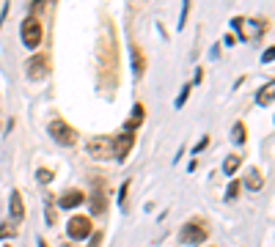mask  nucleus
<instances>
[{
    "mask_svg": "<svg viewBox=\"0 0 275 247\" xmlns=\"http://www.w3.org/2000/svg\"><path fill=\"white\" fill-rule=\"evenodd\" d=\"M22 44L28 50H36L42 44V22H39V17H28L22 22Z\"/></svg>",
    "mask_w": 275,
    "mask_h": 247,
    "instance_id": "nucleus-1",
    "label": "nucleus"
},
{
    "mask_svg": "<svg viewBox=\"0 0 275 247\" xmlns=\"http://www.w3.org/2000/svg\"><path fill=\"white\" fill-rule=\"evenodd\" d=\"M47 132H50V138L55 140L58 146H72L74 140H77V132H74L66 121H52Z\"/></svg>",
    "mask_w": 275,
    "mask_h": 247,
    "instance_id": "nucleus-2",
    "label": "nucleus"
},
{
    "mask_svg": "<svg viewBox=\"0 0 275 247\" xmlns=\"http://www.w3.org/2000/svg\"><path fill=\"white\" fill-rule=\"evenodd\" d=\"M88 157H94V160H110L113 157V140L105 138V135L91 138L88 140Z\"/></svg>",
    "mask_w": 275,
    "mask_h": 247,
    "instance_id": "nucleus-3",
    "label": "nucleus"
},
{
    "mask_svg": "<svg viewBox=\"0 0 275 247\" xmlns=\"http://www.w3.org/2000/svg\"><path fill=\"white\" fill-rule=\"evenodd\" d=\"M179 236H182V242H187V244H201L204 239H207V225H201L198 220H193L182 228Z\"/></svg>",
    "mask_w": 275,
    "mask_h": 247,
    "instance_id": "nucleus-4",
    "label": "nucleus"
},
{
    "mask_svg": "<svg viewBox=\"0 0 275 247\" xmlns=\"http://www.w3.org/2000/svg\"><path fill=\"white\" fill-rule=\"evenodd\" d=\"M66 231H69V236H72V239H85L91 233V217H85V214L72 217L69 225H66Z\"/></svg>",
    "mask_w": 275,
    "mask_h": 247,
    "instance_id": "nucleus-5",
    "label": "nucleus"
},
{
    "mask_svg": "<svg viewBox=\"0 0 275 247\" xmlns=\"http://www.w3.org/2000/svg\"><path fill=\"white\" fill-rule=\"evenodd\" d=\"M132 143H135V135H132V132H121L119 138L113 140V154L119 157V160H127V154L132 151Z\"/></svg>",
    "mask_w": 275,
    "mask_h": 247,
    "instance_id": "nucleus-6",
    "label": "nucleus"
},
{
    "mask_svg": "<svg viewBox=\"0 0 275 247\" xmlns=\"http://www.w3.org/2000/svg\"><path fill=\"white\" fill-rule=\"evenodd\" d=\"M47 72H50V66H47V55H33L31 61H28V77L31 80H42Z\"/></svg>",
    "mask_w": 275,
    "mask_h": 247,
    "instance_id": "nucleus-7",
    "label": "nucleus"
},
{
    "mask_svg": "<svg viewBox=\"0 0 275 247\" xmlns=\"http://www.w3.org/2000/svg\"><path fill=\"white\" fill-rule=\"evenodd\" d=\"M9 211H11V220H14V222L25 220V203H22V195H20V190H14V192H11Z\"/></svg>",
    "mask_w": 275,
    "mask_h": 247,
    "instance_id": "nucleus-8",
    "label": "nucleus"
},
{
    "mask_svg": "<svg viewBox=\"0 0 275 247\" xmlns=\"http://www.w3.org/2000/svg\"><path fill=\"white\" fill-rule=\"evenodd\" d=\"M85 198H83V192L80 190H69V192H63L61 198H58V203L63 206V209H74V206H80Z\"/></svg>",
    "mask_w": 275,
    "mask_h": 247,
    "instance_id": "nucleus-9",
    "label": "nucleus"
},
{
    "mask_svg": "<svg viewBox=\"0 0 275 247\" xmlns=\"http://www.w3.org/2000/svg\"><path fill=\"white\" fill-rule=\"evenodd\" d=\"M245 184H248V190H261V187H264V176L256 168H248L245 170Z\"/></svg>",
    "mask_w": 275,
    "mask_h": 247,
    "instance_id": "nucleus-10",
    "label": "nucleus"
},
{
    "mask_svg": "<svg viewBox=\"0 0 275 247\" xmlns=\"http://www.w3.org/2000/svg\"><path fill=\"white\" fill-rule=\"evenodd\" d=\"M272 93H275V88H272V82H267L264 88H261L259 93H256V102L261 104V107H270L272 104Z\"/></svg>",
    "mask_w": 275,
    "mask_h": 247,
    "instance_id": "nucleus-11",
    "label": "nucleus"
},
{
    "mask_svg": "<svg viewBox=\"0 0 275 247\" xmlns=\"http://www.w3.org/2000/svg\"><path fill=\"white\" fill-rule=\"evenodd\" d=\"M239 165H242V157H239V154H229V157H226V162H223V173L226 176H234Z\"/></svg>",
    "mask_w": 275,
    "mask_h": 247,
    "instance_id": "nucleus-12",
    "label": "nucleus"
},
{
    "mask_svg": "<svg viewBox=\"0 0 275 247\" xmlns=\"http://www.w3.org/2000/svg\"><path fill=\"white\" fill-rule=\"evenodd\" d=\"M91 211H94V214H102V211H105V198H102V192H94V195H91Z\"/></svg>",
    "mask_w": 275,
    "mask_h": 247,
    "instance_id": "nucleus-13",
    "label": "nucleus"
},
{
    "mask_svg": "<svg viewBox=\"0 0 275 247\" xmlns=\"http://www.w3.org/2000/svg\"><path fill=\"white\" fill-rule=\"evenodd\" d=\"M132 58H135V74H143V66H146V58H143V52L138 50L135 44H132Z\"/></svg>",
    "mask_w": 275,
    "mask_h": 247,
    "instance_id": "nucleus-14",
    "label": "nucleus"
},
{
    "mask_svg": "<svg viewBox=\"0 0 275 247\" xmlns=\"http://www.w3.org/2000/svg\"><path fill=\"white\" fill-rule=\"evenodd\" d=\"M245 138H248V132H245V124H234V132H231V140L234 143H245Z\"/></svg>",
    "mask_w": 275,
    "mask_h": 247,
    "instance_id": "nucleus-15",
    "label": "nucleus"
},
{
    "mask_svg": "<svg viewBox=\"0 0 275 247\" xmlns=\"http://www.w3.org/2000/svg\"><path fill=\"white\" fill-rule=\"evenodd\" d=\"M237 195H239V181H231L229 190H226V198H229V201H234Z\"/></svg>",
    "mask_w": 275,
    "mask_h": 247,
    "instance_id": "nucleus-16",
    "label": "nucleus"
},
{
    "mask_svg": "<svg viewBox=\"0 0 275 247\" xmlns=\"http://www.w3.org/2000/svg\"><path fill=\"white\" fill-rule=\"evenodd\" d=\"M187 96H190V85H185V88H182V93H179V99H176V110H179V107H185Z\"/></svg>",
    "mask_w": 275,
    "mask_h": 247,
    "instance_id": "nucleus-17",
    "label": "nucleus"
},
{
    "mask_svg": "<svg viewBox=\"0 0 275 247\" xmlns=\"http://www.w3.org/2000/svg\"><path fill=\"white\" fill-rule=\"evenodd\" d=\"M187 11H190V0H182V17H179V28L185 25V20H187Z\"/></svg>",
    "mask_w": 275,
    "mask_h": 247,
    "instance_id": "nucleus-18",
    "label": "nucleus"
},
{
    "mask_svg": "<svg viewBox=\"0 0 275 247\" xmlns=\"http://www.w3.org/2000/svg\"><path fill=\"white\" fill-rule=\"evenodd\" d=\"M39 181H42V184H50V181H52V173H50V170H39Z\"/></svg>",
    "mask_w": 275,
    "mask_h": 247,
    "instance_id": "nucleus-19",
    "label": "nucleus"
},
{
    "mask_svg": "<svg viewBox=\"0 0 275 247\" xmlns=\"http://www.w3.org/2000/svg\"><path fill=\"white\" fill-rule=\"evenodd\" d=\"M42 9H44V0H33V14H31V17H36Z\"/></svg>",
    "mask_w": 275,
    "mask_h": 247,
    "instance_id": "nucleus-20",
    "label": "nucleus"
},
{
    "mask_svg": "<svg viewBox=\"0 0 275 247\" xmlns=\"http://www.w3.org/2000/svg\"><path fill=\"white\" fill-rule=\"evenodd\" d=\"M127 190H130V181H124V187H121V195H119V203L124 206V198H127Z\"/></svg>",
    "mask_w": 275,
    "mask_h": 247,
    "instance_id": "nucleus-21",
    "label": "nucleus"
},
{
    "mask_svg": "<svg viewBox=\"0 0 275 247\" xmlns=\"http://www.w3.org/2000/svg\"><path fill=\"white\" fill-rule=\"evenodd\" d=\"M231 28H234L237 33H242V20H239V17H237V20H231Z\"/></svg>",
    "mask_w": 275,
    "mask_h": 247,
    "instance_id": "nucleus-22",
    "label": "nucleus"
},
{
    "mask_svg": "<svg viewBox=\"0 0 275 247\" xmlns=\"http://www.w3.org/2000/svg\"><path fill=\"white\" fill-rule=\"evenodd\" d=\"M102 244V233H94V242H91V247H99Z\"/></svg>",
    "mask_w": 275,
    "mask_h": 247,
    "instance_id": "nucleus-23",
    "label": "nucleus"
},
{
    "mask_svg": "<svg viewBox=\"0 0 275 247\" xmlns=\"http://www.w3.org/2000/svg\"><path fill=\"white\" fill-rule=\"evenodd\" d=\"M0 236H11V228L9 225H0Z\"/></svg>",
    "mask_w": 275,
    "mask_h": 247,
    "instance_id": "nucleus-24",
    "label": "nucleus"
},
{
    "mask_svg": "<svg viewBox=\"0 0 275 247\" xmlns=\"http://www.w3.org/2000/svg\"><path fill=\"white\" fill-rule=\"evenodd\" d=\"M39 247H47V242H44V239H39Z\"/></svg>",
    "mask_w": 275,
    "mask_h": 247,
    "instance_id": "nucleus-25",
    "label": "nucleus"
}]
</instances>
